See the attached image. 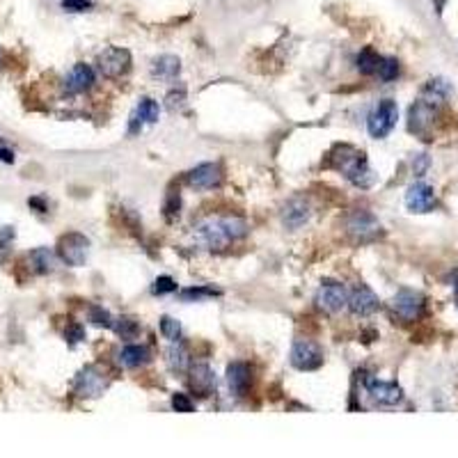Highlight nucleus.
Returning <instances> with one entry per match:
<instances>
[{
	"mask_svg": "<svg viewBox=\"0 0 458 458\" xmlns=\"http://www.w3.org/2000/svg\"><path fill=\"white\" fill-rule=\"evenodd\" d=\"M449 92H452L449 83L442 78H431L427 83L419 99L410 106V113H408V128L412 133L419 138L429 133V128L435 124V119H438V113L442 103L447 101V96H449Z\"/></svg>",
	"mask_w": 458,
	"mask_h": 458,
	"instance_id": "nucleus-1",
	"label": "nucleus"
},
{
	"mask_svg": "<svg viewBox=\"0 0 458 458\" xmlns=\"http://www.w3.org/2000/svg\"><path fill=\"white\" fill-rule=\"evenodd\" d=\"M337 151H340V156H332L330 154L332 163H328V166H335L337 170H342L344 177L351 181L353 186H357V188L374 186L376 174L372 172V168L367 166V158H365L362 151H357V149L348 147V145L337 147Z\"/></svg>",
	"mask_w": 458,
	"mask_h": 458,
	"instance_id": "nucleus-2",
	"label": "nucleus"
},
{
	"mask_svg": "<svg viewBox=\"0 0 458 458\" xmlns=\"http://www.w3.org/2000/svg\"><path fill=\"white\" fill-rule=\"evenodd\" d=\"M397 122H399V108H397V103L392 101V99H383L372 111V115H369L367 131H369V136H372V138L383 140V138H387L392 133V131H395Z\"/></svg>",
	"mask_w": 458,
	"mask_h": 458,
	"instance_id": "nucleus-3",
	"label": "nucleus"
},
{
	"mask_svg": "<svg viewBox=\"0 0 458 458\" xmlns=\"http://www.w3.org/2000/svg\"><path fill=\"white\" fill-rule=\"evenodd\" d=\"M291 365L298 372H316L323 365V348L307 337H300L291 346Z\"/></svg>",
	"mask_w": 458,
	"mask_h": 458,
	"instance_id": "nucleus-4",
	"label": "nucleus"
},
{
	"mask_svg": "<svg viewBox=\"0 0 458 458\" xmlns=\"http://www.w3.org/2000/svg\"><path fill=\"white\" fill-rule=\"evenodd\" d=\"M346 300H348V291L342 282H335V280H325L321 282L319 291H316L314 302L316 307L325 314H337L346 307Z\"/></svg>",
	"mask_w": 458,
	"mask_h": 458,
	"instance_id": "nucleus-5",
	"label": "nucleus"
},
{
	"mask_svg": "<svg viewBox=\"0 0 458 458\" xmlns=\"http://www.w3.org/2000/svg\"><path fill=\"white\" fill-rule=\"evenodd\" d=\"M90 253V241L81 232H69L58 241V257L67 266H83Z\"/></svg>",
	"mask_w": 458,
	"mask_h": 458,
	"instance_id": "nucleus-6",
	"label": "nucleus"
},
{
	"mask_svg": "<svg viewBox=\"0 0 458 458\" xmlns=\"http://www.w3.org/2000/svg\"><path fill=\"white\" fill-rule=\"evenodd\" d=\"M195 236L206 250H223L232 243L227 229L223 225V218H206L198 227H195Z\"/></svg>",
	"mask_w": 458,
	"mask_h": 458,
	"instance_id": "nucleus-7",
	"label": "nucleus"
},
{
	"mask_svg": "<svg viewBox=\"0 0 458 458\" xmlns=\"http://www.w3.org/2000/svg\"><path fill=\"white\" fill-rule=\"evenodd\" d=\"M96 64L106 78H119L131 69V53L119 46H108L99 53Z\"/></svg>",
	"mask_w": 458,
	"mask_h": 458,
	"instance_id": "nucleus-8",
	"label": "nucleus"
},
{
	"mask_svg": "<svg viewBox=\"0 0 458 458\" xmlns=\"http://www.w3.org/2000/svg\"><path fill=\"white\" fill-rule=\"evenodd\" d=\"M392 312L406 323L417 321L424 312V296L415 289H401L397 296L392 298Z\"/></svg>",
	"mask_w": 458,
	"mask_h": 458,
	"instance_id": "nucleus-9",
	"label": "nucleus"
},
{
	"mask_svg": "<svg viewBox=\"0 0 458 458\" xmlns=\"http://www.w3.org/2000/svg\"><path fill=\"white\" fill-rule=\"evenodd\" d=\"M108 387V378L106 374L101 372L99 367H85L81 369V374L76 376V383H73V390L76 395L83 397V399H96L103 395V390Z\"/></svg>",
	"mask_w": 458,
	"mask_h": 458,
	"instance_id": "nucleus-10",
	"label": "nucleus"
},
{
	"mask_svg": "<svg viewBox=\"0 0 458 458\" xmlns=\"http://www.w3.org/2000/svg\"><path fill=\"white\" fill-rule=\"evenodd\" d=\"M365 390H367V395L372 397V401L378 403V406H397V403L403 401L401 385L390 383V380L367 378L365 380Z\"/></svg>",
	"mask_w": 458,
	"mask_h": 458,
	"instance_id": "nucleus-11",
	"label": "nucleus"
},
{
	"mask_svg": "<svg viewBox=\"0 0 458 458\" xmlns=\"http://www.w3.org/2000/svg\"><path fill=\"white\" fill-rule=\"evenodd\" d=\"M435 204H438V198H435V190L429 183L417 181L406 190V206L412 213H429L435 209Z\"/></svg>",
	"mask_w": 458,
	"mask_h": 458,
	"instance_id": "nucleus-12",
	"label": "nucleus"
},
{
	"mask_svg": "<svg viewBox=\"0 0 458 458\" xmlns=\"http://www.w3.org/2000/svg\"><path fill=\"white\" fill-rule=\"evenodd\" d=\"M346 305L355 316H372L374 312H378L380 300L367 285H357L351 293H348Z\"/></svg>",
	"mask_w": 458,
	"mask_h": 458,
	"instance_id": "nucleus-13",
	"label": "nucleus"
},
{
	"mask_svg": "<svg viewBox=\"0 0 458 458\" xmlns=\"http://www.w3.org/2000/svg\"><path fill=\"white\" fill-rule=\"evenodd\" d=\"M188 183L193 188L198 190H211V188H218L223 181V170L218 163H202V166L193 168L188 172Z\"/></svg>",
	"mask_w": 458,
	"mask_h": 458,
	"instance_id": "nucleus-14",
	"label": "nucleus"
},
{
	"mask_svg": "<svg viewBox=\"0 0 458 458\" xmlns=\"http://www.w3.org/2000/svg\"><path fill=\"white\" fill-rule=\"evenodd\" d=\"M346 229L351 232L355 238H360V241H367V238H372L380 232V223L376 220V215L374 213H369V211H355L351 218H348V223H346Z\"/></svg>",
	"mask_w": 458,
	"mask_h": 458,
	"instance_id": "nucleus-15",
	"label": "nucleus"
},
{
	"mask_svg": "<svg viewBox=\"0 0 458 458\" xmlns=\"http://www.w3.org/2000/svg\"><path fill=\"white\" fill-rule=\"evenodd\" d=\"M94 85V71L90 64L78 62L73 64V69L69 71V76L64 78V92L67 94H83Z\"/></svg>",
	"mask_w": 458,
	"mask_h": 458,
	"instance_id": "nucleus-16",
	"label": "nucleus"
},
{
	"mask_svg": "<svg viewBox=\"0 0 458 458\" xmlns=\"http://www.w3.org/2000/svg\"><path fill=\"white\" fill-rule=\"evenodd\" d=\"M253 383V369L245 362H232L227 367V385L236 397H245Z\"/></svg>",
	"mask_w": 458,
	"mask_h": 458,
	"instance_id": "nucleus-17",
	"label": "nucleus"
},
{
	"mask_svg": "<svg viewBox=\"0 0 458 458\" xmlns=\"http://www.w3.org/2000/svg\"><path fill=\"white\" fill-rule=\"evenodd\" d=\"M310 215H312V206L307 200H302V198H293L285 204V209H282V220H285V225L289 229H298L302 227L305 223L310 220Z\"/></svg>",
	"mask_w": 458,
	"mask_h": 458,
	"instance_id": "nucleus-18",
	"label": "nucleus"
},
{
	"mask_svg": "<svg viewBox=\"0 0 458 458\" xmlns=\"http://www.w3.org/2000/svg\"><path fill=\"white\" fill-rule=\"evenodd\" d=\"M190 387L193 392H198L200 397H211L215 392V376L211 372L209 365H193L190 367Z\"/></svg>",
	"mask_w": 458,
	"mask_h": 458,
	"instance_id": "nucleus-19",
	"label": "nucleus"
},
{
	"mask_svg": "<svg viewBox=\"0 0 458 458\" xmlns=\"http://www.w3.org/2000/svg\"><path fill=\"white\" fill-rule=\"evenodd\" d=\"M28 266L32 268V273H37V275H46V273L56 270L58 257L49 248H35L28 253Z\"/></svg>",
	"mask_w": 458,
	"mask_h": 458,
	"instance_id": "nucleus-20",
	"label": "nucleus"
},
{
	"mask_svg": "<svg viewBox=\"0 0 458 458\" xmlns=\"http://www.w3.org/2000/svg\"><path fill=\"white\" fill-rule=\"evenodd\" d=\"M117 360H119V365L126 369H138L149 362V348L143 344H128L119 351Z\"/></svg>",
	"mask_w": 458,
	"mask_h": 458,
	"instance_id": "nucleus-21",
	"label": "nucleus"
},
{
	"mask_svg": "<svg viewBox=\"0 0 458 458\" xmlns=\"http://www.w3.org/2000/svg\"><path fill=\"white\" fill-rule=\"evenodd\" d=\"M181 71V62L177 56H161L154 60L151 64V73H154V78H161V81H174Z\"/></svg>",
	"mask_w": 458,
	"mask_h": 458,
	"instance_id": "nucleus-22",
	"label": "nucleus"
},
{
	"mask_svg": "<svg viewBox=\"0 0 458 458\" xmlns=\"http://www.w3.org/2000/svg\"><path fill=\"white\" fill-rule=\"evenodd\" d=\"M168 365H170L172 372H177V374L186 372V369L190 367V353H188L186 344H181L179 340L172 342V346L168 348Z\"/></svg>",
	"mask_w": 458,
	"mask_h": 458,
	"instance_id": "nucleus-23",
	"label": "nucleus"
},
{
	"mask_svg": "<svg viewBox=\"0 0 458 458\" xmlns=\"http://www.w3.org/2000/svg\"><path fill=\"white\" fill-rule=\"evenodd\" d=\"M140 122L143 124H156L158 122V115H161V108L154 99H149V96H145L143 101L138 103L136 108V113H133Z\"/></svg>",
	"mask_w": 458,
	"mask_h": 458,
	"instance_id": "nucleus-24",
	"label": "nucleus"
},
{
	"mask_svg": "<svg viewBox=\"0 0 458 458\" xmlns=\"http://www.w3.org/2000/svg\"><path fill=\"white\" fill-rule=\"evenodd\" d=\"M380 58L378 53L374 49H365V51H360V56H357V71L360 73H365V76H372L378 71V64H380Z\"/></svg>",
	"mask_w": 458,
	"mask_h": 458,
	"instance_id": "nucleus-25",
	"label": "nucleus"
},
{
	"mask_svg": "<svg viewBox=\"0 0 458 458\" xmlns=\"http://www.w3.org/2000/svg\"><path fill=\"white\" fill-rule=\"evenodd\" d=\"M115 332L122 337V340H136L140 335V323L136 319H131V316H122V319H117V323H113Z\"/></svg>",
	"mask_w": 458,
	"mask_h": 458,
	"instance_id": "nucleus-26",
	"label": "nucleus"
},
{
	"mask_svg": "<svg viewBox=\"0 0 458 458\" xmlns=\"http://www.w3.org/2000/svg\"><path fill=\"white\" fill-rule=\"evenodd\" d=\"M166 106L170 113H179L183 111V106H186V87L179 85V87H172L166 96Z\"/></svg>",
	"mask_w": 458,
	"mask_h": 458,
	"instance_id": "nucleus-27",
	"label": "nucleus"
},
{
	"mask_svg": "<svg viewBox=\"0 0 458 458\" xmlns=\"http://www.w3.org/2000/svg\"><path fill=\"white\" fill-rule=\"evenodd\" d=\"M179 209H181V198H179V190H170L166 204H163V215H166L168 223H174L179 218Z\"/></svg>",
	"mask_w": 458,
	"mask_h": 458,
	"instance_id": "nucleus-28",
	"label": "nucleus"
},
{
	"mask_svg": "<svg viewBox=\"0 0 458 458\" xmlns=\"http://www.w3.org/2000/svg\"><path fill=\"white\" fill-rule=\"evenodd\" d=\"M399 71H401V67H399V60L397 58H383V60H380V64H378V71L376 73L380 76V81L390 83V81L397 78Z\"/></svg>",
	"mask_w": 458,
	"mask_h": 458,
	"instance_id": "nucleus-29",
	"label": "nucleus"
},
{
	"mask_svg": "<svg viewBox=\"0 0 458 458\" xmlns=\"http://www.w3.org/2000/svg\"><path fill=\"white\" fill-rule=\"evenodd\" d=\"M161 335L170 342H177L181 337V323L172 316H163L161 319Z\"/></svg>",
	"mask_w": 458,
	"mask_h": 458,
	"instance_id": "nucleus-30",
	"label": "nucleus"
},
{
	"mask_svg": "<svg viewBox=\"0 0 458 458\" xmlns=\"http://www.w3.org/2000/svg\"><path fill=\"white\" fill-rule=\"evenodd\" d=\"M87 316H90V321L94 325H103V328H113V316L108 310H103L101 305H92L90 312H87Z\"/></svg>",
	"mask_w": 458,
	"mask_h": 458,
	"instance_id": "nucleus-31",
	"label": "nucleus"
},
{
	"mask_svg": "<svg viewBox=\"0 0 458 458\" xmlns=\"http://www.w3.org/2000/svg\"><path fill=\"white\" fill-rule=\"evenodd\" d=\"M211 296H220V291H215L211 287H193V289L181 291L183 300H200V298H211Z\"/></svg>",
	"mask_w": 458,
	"mask_h": 458,
	"instance_id": "nucleus-32",
	"label": "nucleus"
},
{
	"mask_svg": "<svg viewBox=\"0 0 458 458\" xmlns=\"http://www.w3.org/2000/svg\"><path fill=\"white\" fill-rule=\"evenodd\" d=\"M174 291H177V282H174L170 275L156 278L154 287H151V293H154V296H166V293H174Z\"/></svg>",
	"mask_w": 458,
	"mask_h": 458,
	"instance_id": "nucleus-33",
	"label": "nucleus"
},
{
	"mask_svg": "<svg viewBox=\"0 0 458 458\" xmlns=\"http://www.w3.org/2000/svg\"><path fill=\"white\" fill-rule=\"evenodd\" d=\"M172 408L177 412H193V401L188 399V395H183V392H174L172 395Z\"/></svg>",
	"mask_w": 458,
	"mask_h": 458,
	"instance_id": "nucleus-34",
	"label": "nucleus"
},
{
	"mask_svg": "<svg viewBox=\"0 0 458 458\" xmlns=\"http://www.w3.org/2000/svg\"><path fill=\"white\" fill-rule=\"evenodd\" d=\"M64 340H67L71 346H76L78 342H83V340H85V330H83V325H78V323H69V325H67V330H64Z\"/></svg>",
	"mask_w": 458,
	"mask_h": 458,
	"instance_id": "nucleus-35",
	"label": "nucleus"
},
{
	"mask_svg": "<svg viewBox=\"0 0 458 458\" xmlns=\"http://www.w3.org/2000/svg\"><path fill=\"white\" fill-rule=\"evenodd\" d=\"M62 7L69 12H87L92 7L90 0H62Z\"/></svg>",
	"mask_w": 458,
	"mask_h": 458,
	"instance_id": "nucleus-36",
	"label": "nucleus"
},
{
	"mask_svg": "<svg viewBox=\"0 0 458 458\" xmlns=\"http://www.w3.org/2000/svg\"><path fill=\"white\" fill-rule=\"evenodd\" d=\"M429 163H431V161H429L427 154H417L415 161H412V172H415L417 177H422V174L429 170Z\"/></svg>",
	"mask_w": 458,
	"mask_h": 458,
	"instance_id": "nucleus-37",
	"label": "nucleus"
},
{
	"mask_svg": "<svg viewBox=\"0 0 458 458\" xmlns=\"http://www.w3.org/2000/svg\"><path fill=\"white\" fill-rule=\"evenodd\" d=\"M14 238V227H3L0 229V245H7Z\"/></svg>",
	"mask_w": 458,
	"mask_h": 458,
	"instance_id": "nucleus-38",
	"label": "nucleus"
},
{
	"mask_svg": "<svg viewBox=\"0 0 458 458\" xmlns=\"http://www.w3.org/2000/svg\"><path fill=\"white\" fill-rule=\"evenodd\" d=\"M28 204H30V206H35V209H39V213L46 211V204H44L39 198H32V200H28Z\"/></svg>",
	"mask_w": 458,
	"mask_h": 458,
	"instance_id": "nucleus-39",
	"label": "nucleus"
},
{
	"mask_svg": "<svg viewBox=\"0 0 458 458\" xmlns=\"http://www.w3.org/2000/svg\"><path fill=\"white\" fill-rule=\"evenodd\" d=\"M454 291H456V305H458V270H456V280H454Z\"/></svg>",
	"mask_w": 458,
	"mask_h": 458,
	"instance_id": "nucleus-40",
	"label": "nucleus"
},
{
	"mask_svg": "<svg viewBox=\"0 0 458 458\" xmlns=\"http://www.w3.org/2000/svg\"><path fill=\"white\" fill-rule=\"evenodd\" d=\"M3 58H5V56H3V49H0V64H3Z\"/></svg>",
	"mask_w": 458,
	"mask_h": 458,
	"instance_id": "nucleus-41",
	"label": "nucleus"
}]
</instances>
